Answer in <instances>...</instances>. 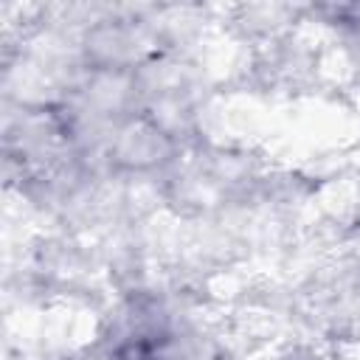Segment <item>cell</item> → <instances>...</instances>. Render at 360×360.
Wrapping results in <instances>:
<instances>
[{"mask_svg": "<svg viewBox=\"0 0 360 360\" xmlns=\"http://www.w3.org/2000/svg\"><path fill=\"white\" fill-rule=\"evenodd\" d=\"M118 360H169V357H163V352H155L152 346H129L121 352Z\"/></svg>", "mask_w": 360, "mask_h": 360, "instance_id": "1", "label": "cell"}]
</instances>
